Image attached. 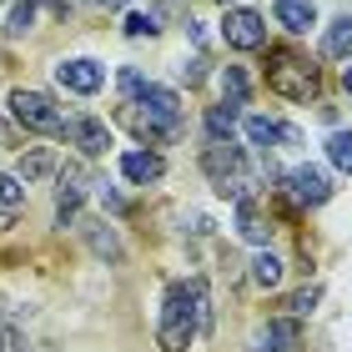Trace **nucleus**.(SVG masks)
I'll list each match as a JSON object with an SVG mask.
<instances>
[{"label": "nucleus", "instance_id": "obj_1", "mask_svg": "<svg viewBox=\"0 0 352 352\" xmlns=\"http://www.w3.org/2000/svg\"><path fill=\"white\" fill-rule=\"evenodd\" d=\"M197 332H212V297H206V282H171L166 302H162L156 342H162V352H186Z\"/></svg>", "mask_w": 352, "mask_h": 352}, {"label": "nucleus", "instance_id": "obj_2", "mask_svg": "<svg viewBox=\"0 0 352 352\" xmlns=\"http://www.w3.org/2000/svg\"><path fill=\"white\" fill-rule=\"evenodd\" d=\"M201 171L212 176V186H217V197H232V201H242L247 197V151L236 146V141H212V146L201 151Z\"/></svg>", "mask_w": 352, "mask_h": 352}, {"label": "nucleus", "instance_id": "obj_3", "mask_svg": "<svg viewBox=\"0 0 352 352\" xmlns=\"http://www.w3.org/2000/svg\"><path fill=\"white\" fill-rule=\"evenodd\" d=\"M267 86L277 91L282 101H312L317 96V66L292 56V51H272L267 56Z\"/></svg>", "mask_w": 352, "mask_h": 352}, {"label": "nucleus", "instance_id": "obj_4", "mask_svg": "<svg viewBox=\"0 0 352 352\" xmlns=\"http://www.w3.org/2000/svg\"><path fill=\"white\" fill-rule=\"evenodd\" d=\"M121 121L131 126L141 141H151V146H166V141H176V136H182V126H186L182 116H166V111H151V106H136V101L121 106Z\"/></svg>", "mask_w": 352, "mask_h": 352}, {"label": "nucleus", "instance_id": "obj_5", "mask_svg": "<svg viewBox=\"0 0 352 352\" xmlns=\"http://www.w3.org/2000/svg\"><path fill=\"white\" fill-rule=\"evenodd\" d=\"M10 111H15V121L25 126V131H60V111H56V101L45 91H15L10 96Z\"/></svg>", "mask_w": 352, "mask_h": 352}, {"label": "nucleus", "instance_id": "obj_6", "mask_svg": "<svg viewBox=\"0 0 352 352\" xmlns=\"http://www.w3.org/2000/svg\"><path fill=\"white\" fill-rule=\"evenodd\" d=\"M282 186H287V197H292L297 206H322L332 197V182H327L322 166H292L282 176Z\"/></svg>", "mask_w": 352, "mask_h": 352}, {"label": "nucleus", "instance_id": "obj_7", "mask_svg": "<svg viewBox=\"0 0 352 352\" xmlns=\"http://www.w3.org/2000/svg\"><path fill=\"white\" fill-rule=\"evenodd\" d=\"M221 36H227V45H236V51H262L267 45V25H262L257 10H227Z\"/></svg>", "mask_w": 352, "mask_h": 352}, {"label": "nucleus", "instance_id": "obj_8", "mask_svg": "<svg viewBox=\"0 0 352 352\" xmlns=\"http://www.w3.org/2000/svg\"><path fill=\"white\" fill-rule=\"evenodd\" d=\"M60 136L76 141L81 156H106V146H111L106 121H96V116H71V121H60Z\"/></svg>", "mask_w": 352, "mask_h": 352}, {"label": "nucleus", "instance_id": "obj_9", "mask_svg": "<svg viewBox=\"0 0 352 352\" xmlns=\"http://www.w3.org/2000/svg\"><path fill=\"white\" fill-rule=\"evenodd\" d=\"M56 81L66 86V91H76V96H96V91L106 86V71L96 66V60L76 56V60H60V66H56Z\"/></svg>", "mask_w": 352, "mask_h": 352}, {"label": "nucleus", "instance_id": "obj_10", "mask_svg": "<svg viewBox=\"0 0 352 352\" xmlns=\"http://www.w3.org/2000/svg\"><path fill=\"white\" fill-rule=\"evenodd\" d=\"M247 141H252V146H277V141L297 146L302 131H297V126H282V121H267V116H247Z\"/></svg>", "mask_w": 352, "mask_h": 352}, {"label": "nucleus", "instance_id": "obj_11", "mask_svg": "<svg viewBox=\"0 0 352 352\" xmlns=\"http://www.w3.org/2000/svg\"><path fill=\"white\" fill-rule=\"evenodd\" d=\"M272 15H277V25H287L292 36H307V30L317 25L312 0H272Z\"/></svg>", "mask_w": 352, "mask_h": 352}, {"label": "nucleus", "instance_id": "obj_12", "mask_svg": "<svg viewBox=\"0 0 352 352\" xmlns=\"http://www.w3.org/2000/svg\"><path fill=\"white\" fill-rule=\"evenodd\" d=\"M162 171H166V162L156 151H126L121 156V176H126V182H136V186L162 182Z\"/></svg>", "mask_w": 352, "mask_h": 352}, {"label": "nucleus", "instance_id": "obj_13", "mask_svg": "<svg viewBox=\"0 0 352 352\" xmlns=\"http://www.w3.org/2000/svg\"><path fill=\"white\" fill-rule=\"evenodd\" d=\"M297 342H302L297 322H267L257 338H252V352H292Z\"/></svg>", "mask_w": 352, "mask_h": 352}, {"label": "nucleus", "instance_id": "obj_14", "mask_svg": "<svg viewBox=\"0 0 352 352\" xmlns=\"http://www.w3.org/2000/svg\"><path fill=\"white\" fill-rule=\"evenodd\" d=\"M236 232H242L252 247H267V236H272V227L262 221V212H257V201H252V197L236 201Z\"/></svg>", "mask_w": 352, "mask_h": 352}, {"label": "nucleus", "instance_id": "obj_15", "mask_svg": "<svg viewBox=\"0 0 352 352\" xmlns=\"http://www.w3.org/2000/svg\"><path fill=\"white\" fill-rule=\"evenodd\" d=\"M131 101H136V106H151V111H166V116H182V101H176V91L151 86V81H141V86L131 91Z\"/></svg>", "mask_w": 352, "mask_h": 352}, {"label": "nucleus", "instance_id": "obj_16", "mask_svg": "<svg viewBox=\"0 0 352 352\" xmlns=\"http://www.w3.org/2000/svg\"><path fill=\"white\" fill-rule=\"evenodd\" d=\"M86 242L96 257H106V262H121V242H116V232L106 227V221H86Z\"/></svg>", "mask_w": 352, "mask_h": 352}, {"label": "nucleus", "instance_id": "obj_17", "mask_svg": "<svg viewBox=\"0 0 352 352\" xmlns=\"http://www.w3.org/2000/svg\"><path fill=\"white\" fill-rule=\"evenodd\" d=\"M322 51H327V56H338V60H347V56H352V15H338V21L327 25Z\"/></svg>", "mask_w": 352, "mask_h": 352}, {"label": "nucleus", "instance_id": "obj_18", "mask_svg": "<svg viewBox=\"0 0 352 352\" xmlns=\"http://www.w3.org/2000/svg\"><path fill=\"white\" fill-rule=\"evenodd\" d=\"M236 116H242V106H232V101H221L206 111V131H212V141H227L236 131Z\"/></svg>", "mask_w": 352, "mask_h": 352}, {"label": "nucleus", "instance_id": "obj_19", "mask_svg": "<svg viewBox=\"0 0 352 352\" xmlns=\"http://www.w3.org/2000/svg\"><path fill=\"white\" fill-rule=\"evenodd\" d=\"M282 272H287V267L272 257V252H257V257H252V282H257V287H277Z\"/></svg>", "mask_w": 352, "mask_h": 352}, {"label": "nucleus", "instance_id": "obj_20", "mask_svg": "<svg viewBox=\"0 0 352 352\" xmlns=\"http://www.w3.org/2000/svg\"><path fill=\"white\" fill-rule=\"evenodd\" d=\"M56 171V151H25L21 156V176L25 182H41V176Z\"/></svg>", "mask_w": 352, "mask_h": 352}, {"label": "nucleus", "instance_id": "obj_21", "mask_svg": "<svg viewBox=\"0 0 352 352\" xmlns=\"http://www.w3.org/2000/svg\"><path fill=\"white\" fill-rule=\"evenodd\" d=\"M221 101H232V106H247V76L236 71V66H227V71H221Z\"/></svg>", "mask_w": 352, "mask_h": 352}, {"label": "nucleus", "instance_id": "obj_22", "mask_svg": "<svg viewBox=\"0 0 352 352\" xmlns=\"http://www.w3.org/2000/svg\"><path fill=\"white\" fill-rule=\"evenodd\" d=\"M327 162L352 171V131H332V136H327Z\"/></svg>", "mask_w": 352, "mask_h": 352}, {"label": "nucleus", "instance_id": "obj_23", "mask_svg": "<svg viewBox=\"0 0 352 352\" xmlns=\"http://www.w3.org/2000/svg\"><path fill=\"white\" fill-rule=\"evenodd\" d=\"M156 30H162V25H156V10H131V15H126V36H131V41L156 36Z\"/></svg>", "mask_w": 352, "mask_h": 352}, {"label": "nucleus", "instance_id": "obj_24", "mask_svg": "<svg viewBox=\"0 0 352 352\" xmlns=\"http://www.w3.org/2000/svg\"><path fill=\"white\" fill-rule=\"evenodd\" d=\"M317 302H322V287H302V292L287 297V312H292V317H307Z\"/></svg>", "mask_w": 352, "mask_h": 352}, {"label": "nucleus", "instance_id": "obj_25", "mask_svg": "<svg viewBox=\"0 0 352 352\" xmlns=\"http://www.w3.org/2000/svg\"><path fill=\"white\" fill-rule=\"evenodd\" d=\"M30 21H36V0H21V6L10 10V25H6V36H25Z\"/></svg>", "mask_w": 352, "mask_h": 352}, {"label": "nucleus", "instance_id": "obj_26", "mask_svg": "<svg viewBox=\"0 0 352 352\" xmlns=\"http://www.w3.org/2000/svg\"><path fill=\"white\" fill-rule=\"evenodd\" d=\"M21 201H25V186L15 182V176H6V171H0V206H6V212H15Z\"/></svg>", "mask_w": 352, "mask_h": 352}, {"label": "nucleus", "instance_id": "obj_27", "mask_svg": "<svg viewBox=\"0 0 352 352\" xmlns=\"http://www.w3.org/2000/svg\"><path fill=\"white\" fill-rule=\"evenodd\" d=\"M201 76H206V71H201V60H186V66H182V81H186V86H197Z\"/></svg>", "mask_w": 352, "mask_h": 352}, {"label": "nucleus", "instance_id": "obj_28", "mask_svg": "<svg viewBox=\"0 0 352 352\" xmlns=\"http://www.w3.org/2000/svg\"><path fill=\"white\" fill-rule=\"evenodd\" d=\"M0 352H21V332H6V338H0Z\"/></svg>", "mask_w": 352, "mask_h": 352}, {"label": "nucleus", "instance_id": "obj_29", "mask_svg": "<svg viewBox=\"0 0 352 352\" xmlns=\"http://www.w3.org/2000/svg\"><path fill=\"white\" fill-rule=\"evenodd\" d=\"M136 86H141V76H136V71H121V91H126V96H131Z\"/></svg>", "mask_w": 352, "mask_h": 352}, {"label": "nucleus", "instance_id": "obj_30", "mask_svg": "<svg viewBox=\"0 0 352 352\" xmlns=\"http://www.w3.org/2000/svg\"><path fill=\"white\" fill-rule=\"evenodd\" d=\"M0 146H15V131H10V121H0Z\"/></svg>", "mask_w": 352, "mask_h": 352}, {"label": "nucleus", "instance_id": "obj_31", "mask_svg": "<svg viewBox=\"0 0 352 352\" xmlns=\"http://www.w3.org/2000/svg\"><path fill=\"white\" fill-rule=\"evenodd\" d=\"M91 6H106V10H121V6H131V0H91Z\"/></svg>", "mask_w": 352, "mask_h": 352}, {"label": "nucleus", "instance_id": "obj_32", "mask_svg": "<svg viewBox=\"0 0 352 352\" xmlns=\"http://www.w3.org/2000/svg\"><path fill=\"white\" fill-rule=\"evenodd\" d=\"M342 86H347V96H352V66H342Z\"/></svg>", "mask_w": 352, "mask_h": 352}, {"label": "nucleus", "instance_id": "obj_33", "mask_svg": "<svg viewBox=\"0 0 352 352\" xmlns=\"http://www.w3.org/2000/svg\"><path fill=\"white\" fill-rule=\"evenodd\" d=\"M56 6H60V10H66V0H56Z\"/></svg>", "mask_w": 352, "mask_h": 352}]
</instances>
